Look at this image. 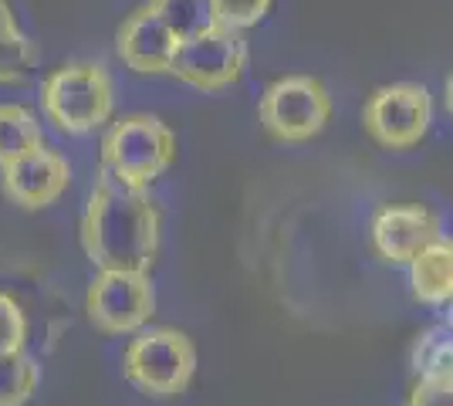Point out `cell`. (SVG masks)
I'll list each match as a JSON object with an SVG mask.
<instances>
[{"instance_id":"obj_5","label":"cell","mask_w":453,"mask_h":406,"mask_svg":"<svg viewBox=\"0 0 453 406\" xmlns=\"http://www.w3.org/2000/svg\"><path fill=\"white\" fill-rule=\"evenodd\" d=\"M265 133L278 142H308L328 126L332 96L315 75H284L271 81L257 102Z\"/></svg>"},{"instance_id":"obj_18","label":"cell","mask_w":453,"mask_h":406,"mask_svg":"<svg viewBox=\"0 0 453 406\" xmlns=\"http://www.w3.org/2000/svg\"><path fill=\"white\" fill-rule=\"evenodd\" d=\"M406 406H453V366L419 372Z\"/></svg>"},{"instance_id":"obj_7","label":"cell","mask_w":453,"mask_h":406,"mask_svg":"<svg viewBox=\"0 0 453 406\" xmlns=\"http://www.w3.org/2000/svg\"><path fill=\"white\" fill-rule=\"evenodd\" d=\"M247 68V38L244 31H234L224 24H213L207 31L176 44L170 75L187 81L200 92H224L237 85Z\"/></svg>"},{"instance_id":"obj_14","label":"cell","mask_w":453,"mask_h":406,"mask_svg":"<svg viewBox=\"0 0 453 406\" xmlns=\"http://www.w3.org/2000/svg\"><path fill=\"white\" fill-rule=\"evenodd\" d=\"M44 146L41 122L24 105H0V166Z\"/></svg>"},{"instance_id":"obj_9","label":"cell","mask_w":453,"mask_h":406,"mask_svg":"<svg viewBox=\"0 0 453 406\" xmlns=\"http://www.w3.org/2000/svg\"><path fill=\"white\" fill-rule=\"evenodd\" d=\"M369 237H372V248L386 264H410L426 244L443 237V227H440V217L430 207L389 203V207L376 211Z\"/></svg>"},{"instance_id":"obj_10","label":"cell","mask_w":453,"mask_h":406,"mask_svg":"<svg viewBox=\"0 0 453 406\" xmlns=\"http://www.w3.org/2000/svg\"><path fill=\"white\" fill-rule=\"evenodd\" d=\"M72 166L68 159L55 149H35V153L20 156L14 163L0 166V187L4 196L20 207V211H44L51 207L58 196L68 190Z\"/></svg>"},{"instance_id":"obj_16","label":"cell","mask_w":453,"mask_h":406,"mask_svg":"<svg viewBox=\"0 0 453 406\" xmlns=\"http://www.w3.org/2000/svg\"><path fill=\"white\" fill-rule=\"evenodd\" d=\"M41 369L27 352L0 356V406H24L38 389Z\"/></svg>"},{"instance_id":"obj_2","label":"cell","mask_w":453,"mask_h":406,"mask_svg":"<svg viewBox=\"0 0 453 406\" xmlns=\"http://www.w3.org/2000/svg\"><path fill=\"white\" fill-rule=\"evenodd\" d=\"M41 109L61 133L88 135L112 119L115 85L105 65L98 61H68L44 78Z\"/></svg>"},{"instance_id":"obj_13","label":"cell","mask_w":453,"mask_h":406,"mask_svg":"<svg viewBox=\"0 0 453 406\" xmlns=\"http://www.w3.org/2000/svg\"><path fill=\"white\" fill-rule=\"evenodd\" d=\"M38 65L35 41L20 31L7 0H0V85H20Z\"/></svg>"},{"instance_id":"obj_11","label":"cell","mask_w":453,"mask_h":406,"mask_svg":"<svg viewBox=\"0 0 453 406\" xmlns=\"http://www.w3.org/2000/svg\"><path fill=\"white\" fill-rule=\"evenodd\" d=\"M176 44L180 41L173 38V31L150 4L135 7L115 34V51L122 65L133 68L135 75H170Z\"/></svg>"},{"instance_id":"obj_17","label":"cell","mask_w":453,"mask_h":406,"mask_svg":"<svg viewBox=\"0 0 453 406\" xmlns=\"http://www.w3.org/2000/svg\"><path fill=\"white\" fill-rule=\"evenodd\" d=\"M453 363V342H450V326H434L419 335V342L413 349V369L430 372V369L450 366Z\"/></svg>"},{"instance_id":"obj_8","label":"cell","mask_w":453,"mask_h":406,"mask_svg":"<svg viewBox=\"0 0 453 406\" xmlns=\"http://www.w3.org/2000/svg\"><path fill=\"white\" fill-rule=\"evenodd\" d=\"M88 322L105 335H133L156 315V291L146 271H98L85 295Z\"/></svg>"},{"instance_id":"obj_12","label":"cell","mask_w":453,"mask_h":406,"mask_svg":"<svg viewBox=\"0 0 453 406\" xmlns=\"http://www.w3.org/2000/svg\"><path fill=\"white\" fill-rule=\"evenodd\" d=\"M416 302L423 305H450L453 298V241L436 237L410 261Z\"/></svg>"},{"instance_id":"obj_4","label":"cell","mask_w":453,"mask_h":406,"mask_svg":"<svg viewBox=\"0 0 453 406\" xmlns=\"http://www.w3.org/2000/svg\"><path fill=\"white\" fill-rule=\"evenodd\" d=\"M173 159H176V135L152 112L122 116L102 139V170L139 187H150L156 176L166 173Z\"/></svg>"},{"instance_id":"obj_15","label":"cell","mask_w":453,"mask_h":406,"mask_svg":"<svg viewBox=\"0 0 453 406\" xmlns=\"http://www.w3.org/2000/svg\"><path fill=\"white\" fill-rule=\"evenodd\" d=\"M146 4L163 18V24L170 27L176 41H187L217 24L210 0H146Z\"/></svg>"},{"instance_id":"obj_19","label":"cell","mask_w":453,"mask_h":406,"mask_svg":"<svg viewBox=\"0 0 453 406\" xmlns=\"http://www.w3.org/2000/svg\"><path fill=\"white\" fill-rule=\"evenodd\" d=\"M210 4H213L217 24L234 27V31H247L267 18L274 0H210Z\"/></svg>"},{"instance_id":"obj_3","label":"cell","mask_w":453,"mask_h":406,"mask_svg":"<svg viewBox=\"0 0 453 406\" xmlns=\"http://www.w3.org/2000/svg\"><path fill=\"white\" fill-rule=\"evenodd\" d=\"M122 356V376L152 400L183 396L196 372V346L180 329H139Z\"/></svg>"},{"instance_id":"obj_1","label":"cell","mask_w":453,"mask_h":406,"mask_svg":"<svg viewBox=\"0 0 453 406\" xmlns=\"http://www.w3.org/2000/svg\"><path fill=\"white\" fill-rule=\"evenodd\" d=\"M163 217L150 187L98 166L88 207L81 213V248L98 271H146L159 254Z\"/></svg>"},{"instance_id":"obj_20","label":"cell","mask_w":453,"mask_h":406,"mask_svg":"<svg viewBox=\"0 0 453 406\" xmlns=\"http://www.w3.org/2000/svg\"><path fill=\"white\" fill-rule=\"evenodd\" d=\"M24 342H27V318H24V309L11 295L0 291V356L7 352H24Z\"/></svg>"},{"instance_id":"obj_6","label":"cell","mask_w":453,"mask_h":406,"mask_svg":"<svg viewBox=\"0 0 453 406\" xmlns=\"http://www.w3.org/2000/svg\"><path fill=\"white\" fill-rule=\"evenodd\" d=\"M434 122V98L419 81H393L376 88L365 109L362 126L382 149H413L423 142Z\"/></svg>"}]
</instances>
